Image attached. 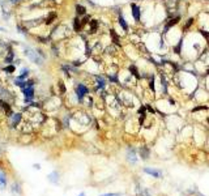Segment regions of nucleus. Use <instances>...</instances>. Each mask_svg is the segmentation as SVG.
I'll return each mask as SVG.
<instances>
[{
    "label": "nucleus",
    "instance_id": "1",
    "mask_svg": "<svg viewBox=\"0 0 209 196\" xmlns=\"http://www.w3.org/2000/svg\"><path fill=\"white\" fill-rule=\"evenodd\" d=\"M88 92H89L88 88H86L85 85H82V84H78V85L76 86V94H77V97H78L80 101H82V98L88 94Z\"/></svg>",
    "mask_w": 209,
    "mask_h": 196
},
{
    "label": "nucleus",
    "instance_id": "2",
    "mask_svg": "<svg viewBox=\"0 0 209 196\" xmlns=\"http://www.w3.org/2000/svg\"><path fill=\"white\" fill-rule=\"evenodd\" d=\"M26 55L29 56V59L30 60H33L34 63H37V64H42V59L34 52V51H31V50H28L26 51Z\"/></svg>",
    "mask_w": 209,
    "mask_h": 196
},
{
    "label": "nucleus",
    "instance_id": "3",
    "mask_svg": "<svg viewBox=\"0 0 209 196\" xmlns=\"http://www.w3.org/2000/svg\"><path fill=\"white\" fill-rule=\"evenodd\" d=\"M131 8H132V14H133V18L136 20V21H140V18H141V12H140L139 5L132 4V5H131Z\"/></svg>",
    "mask_w": 209,
    "mask_h": 196
},
{
    "label": "nucleus",
    "instance_id": "4",
    "mask_svg": "<svg viewBox=\"0 0 209 196\" xmlns=\"http://www.w3.org/2000/svg\"><path fill=\"white\" fill-rule=\"evenodd\" d=\"M179 20H180V17L179 16H176V17H174V18H170L169 21L166 22V26H165V33L169 30V28H171V26H174V25H176L178 22H179Z\"/></svg>",
    "mask_w": 209,
    "mask_h": 196
},
{
    "label": "nucleus",
    "instance_id": "5",
    "mask_svg": "<svg viewBox=\"0 0 209 196\" xmlns=\"http://www.w3.org/2000/svg\"><path fill=\"white\" fill-rule=\"evenodd\" d=\"M22 92H24V95L26 97V101H29L30 98H33V95H34L33 86H25V88L22 89Z\"/></svg>",
    "mask_w": 209,
    "mask_h": 196
},
{
    "label": "nucleus",
    "instance_id": "6",
    "mask_svg": "<svg viewBox=\"0 0 209 196\" xmlns=\"http://www.w3.org/2000/svg\"><path fill=\"white\" fill-rule=\"evenodd\" d=\"M95 80H97V89H103L104 86H106V80H104V77L95 76Z\"/></svg>",
    "mask_w": 209,
    "mask_h": 196
},
{
    "label": "nucleus",
    "instance_id": "7",
    "mask_svg": "<svg viewBox=\"0 0 209 196\" xmlns=\"http://www.w3.org/2000/svg\"><path fill=\"white\" fill-rule=\"evenodd\" d=\"M5 186H7V176H5V174L3 173V170L0 169V188L4 190Z\"/></svg>",
    "mask_w": 209,
    "mask_h": 196
},
{
    "label": "nucleus",
    "instance_id": "8",
    "mask_svg": "<svg viewBox=\"0 0 209 196\" xmlns=\"http://www.w3.org/2000/svg\"><path fill=\"white\" fill-rule=\"evenodd\" d=\"M139 153H140V156H141V158H142V160H146V158L149 157V154H150L149 149H148V148H145V146L140 148V149H139Z\"/></svg>",
    "mask_w": 209,
    "mask_h": 196
},
{
    "label": "nucleus",
    "instance_id": "9",
    "mask_svg": "<svg viewBox=\"0 0 209 196\" xmlns=\"http://www.w3.org/2000/svg\"><path fill=\"white\" fill-rule=\"evenodd\" d=\"M144 171H145L146 174L153 175L154 178H159V176H161V171H158V170H153V169H148V167H145Z\"/></svg>",
    "mask_w": 209,
    "mask_h": 196
},
{
    "label": "nucleus",
    "instance_id": "10",
    "mask_svg": "<svg viewBox=\"0 0 209 196\" xmlns=\"http://www.w3.org/2000/svg\"><path fill=\"white\" fill-rule=\"evenodd\" d=\"M118 20H119V24H120V26H122V28H123L125 31H127V30H128V25H127V22H125V20H124V17L122 16V13H120V12H119V18H118Z\"/></svg>",
    "mask_w": 209,
    "mask_h": 196
},
{
    "label": "nucleus",
    "instance_id": "11",
    "mask_svg": "<svg viewBox=\"0 0 209 196\" xmlns=\"http://www.w3.org/2000/svg\"><path fill=\"white\" fill-rule=\"evenodd\" d=\"M127 158L131 161V162H136L137 161V158H136V152L133 150V149H130V152H128V157H127Z\"/></svg>",
    "mask_w": 209,
    "mask_h": 196
},
{
    "label": "nucleus",
    "instance_id": "12",
    "mask_svg": "<svg viewBox=\"0 0 209 196\" xmlns=\"http://www.w3.org/2000/svg\"><path fill=\"white\" fill-rule=\"evenodd\" d=\"M58 176H59V174L56 173V171H54V173H51V174H49V176L47 178L51 181V182H54V183H58Z\"/></svg>",
    "mask_w": 209,
    "mask_h": 196
},
{
    "label": "nucleus",
    "instance_id": "13",
    "mask_svg": "<svg viewBox=\"0 0 209 196\" xmlns=\"http://www.w3.org/2000/svg\"><path fill=\"white\" fill-rule=\"evenodd\" d=\"M20 120H21V114H14V115H12V123H13V126H17Z\"/></svg>",
    "mask_w": 209,
    "mask_h": 196
},
{
    "label": "nucleus",
    "instance_id": "14",
    "mask_svg": "<svg viewBox=\"0 0 209 196\" xmlns=\"http://www.w3.org/2000/svg\"><path fill=\"white\" fill-rule=\"evenodd\" d=\"M110 34H111V38H112V42L115 43V45H119V37L116 35V33H115V30H110Z\"/></svg>",
    "mask_w": 209,
    "mask_h": 196
},
{
    "label": "nucleus",
    "instance_id": "15",
    "mask_svg": "<svg viewBox=\"0 0 209 196\" xmlns=\"http://www.w3.org/2000/svg\"><path fill=\"white\" fill-rule=\"evenodd\" d=\"M128 69L132 72V75L135 76V77H140V73H139V71H137V68L133 66V64H131L130 67H128Z\"/></svg>",
    "mask_w": 209,
    "mask_h": 196
},
{
    "label": "nucleus",
    "instance_id": "16",
    "mask_svg": "<svg viewBox=\"0 0 209 196\" xmlns=\"http://www.w3.org/2000/svg\"><path fill=\"white\" fill-rule=\"evenodd\" d=\"M182 46H183V41L180 39V41L178 42V45L174 47V52H175V54H180V51H182Z\"/></svg>",
    "mask_w": 209,
    "mask_h": 196
},
{
    "label": "nucleus",
    "instance_id": "17",
    "mask_svg": "<svg viewBox=\"0 0 209 196\" xmlns=\"http://www.w3.org/2000/svg\"><path fill=\"white\" fill-rule=\"evenodd\" d=\"M73 28H75L76 31H80V29H81V24H80V20H78V18H75V21H73Z\"/></svg>",
    "mask_w": 209,
    "mask_h": 196
},
{
    "label": "nucleus",
    "instance_id": "18",
    "mask_svg": "<svg viewBox=\"0 0 209 196\" xmlns=\"http://www.w3.org/2000/svg\"><path fill=\"white\" fill-rule=\"evenodd\" d=\"M76 11H77L78 14H85V11H86V9L84 8L82 5H78V4H77V5H76Z\"/></svg>",
    "mask_w": 209,
    "mask_h": 196
},
{
    "label": "nucleus",
    "instance_id": "19",
    "mask_svg": "<svg viewBox=\"0 0 209 196\" xmlns=\"http://www.w3.org/2000/svg\"><path fill=\"white\" fill-rule=\"evenodd\" d=\"M90 25H92V33H94V30L98 28V21L97 20H93V21L90 22Z\"/></svg>",
    "mask_w": 209,
    "mask_h": 196
},
{
    "label": "nucleus",
    "instance_id": "20",
    "mask_svg": "<svg viewBox=\"0 0 209 196\" xmlns=\"http://www.w3.org/2000/svg\"><path fill=\"white\" fill-rule=\"evenodd\" d=\"M12 59H13V52L11 51V52L8 54V56H7V59H5V63H8V64H11V63H12Z\"/></svg>",
    "mask_w": 209,
    "mask_h": 196
},
{
    "label": "nucleus",
    "instance_id": "21",
    "mask_svg": "<svg viewBox=\"0 0 209 196\" xmlns=\"http://www.w3.org/2000/svg\"><path fill=\"white\" fill-rule=\"evenodd\" d=\"M12 191H14V192H21L18 183H13V184H12Z\"/></svg>",
    "mask_w": 209,
    "mask_h": 196
},
{
    "label": "nucleus",
    "instance_id": "22",
    "mask_svg": "<svg viewBox=\"0 0 209 196\" xmlns=\"http://www.w3.org/2000/svg\"><path fill=\"white\" fill-rule=\"evenodd\" d=\"M149 86H150L152 92L154 93V92H156V89H154V77H153V76L150 77V83H149Z\"/></svg>",
    "mask_w": 209,
    "mask_h": 196
},
{
    "label": "nucleus",
    "instance_id": "23",
    "mask_svg": "<svg viewBox=\"0 0 209 196\" xmlns=\"http://www.w3.org/2000/svg\"><path fill=\"white\" fill-rule=\"evenodd\" d=\"M192 22H194V18H190V20H188V21H187V24L184 25V30H187L188 28H190V26L192 25Z\"/></svg>",
    "mask_w": 209,
    "mask_h": 196
},
{
    "label": "nucleus",
    "instance_id": "24",
    "mask_svg": "<svg viewBox=\"0 0 209 196\" xmlns=\"http://www.w3.org/2000/svg\"><path fill=\"white\" fill-rule=\"evenodd\" d=\"M4 71H5V72H8V73H12V72L14 71V67H13V66H8V67H5V68H4Z\"/></svg>",
    "mask_w": 209,
    "mask_h": 196
},
{
    "label": "nucleus",
    "instance_id": "25",
    "mask_svg": "<svg viewBox=\"0 0 209 196\" xmlns=\"http://www.w3.org/2000/svg\"><path fill=\"white\" fill-rule=\"evenodd\" d=\"M109 78H110L111 81H114V83H118V76H116V75H115V76L110 75V76H109Z\"/></svg>",
    "mask_w": 209,
    "mask_h": 196
},
{
    "label": "nucleus",
    "instance_id": "26",
    "mask_svg": "<svg viewBox=\"0 0 209 196\" xmlns=\"http://www.w3.org/2000/svg\"><path fill=\"white\" fill-rule=\"evenodd\" d=\"M199 110H206V106H197L194 109V111H199Z\"/></svg>",
    "mask_w": 209,
    "mask_h": 196
},
{
    "label": "nucleus",
    "instance_id": "27",
    "mask_svg": "<svg viewBox=\"0 0 209 196\" xmlns=\"http://www.w3.org/2000/svg\"><path fill=\"white\" fill-rule=\"evenodd\" d=\"M200 33H201V34L204 35V38H206V39L209 38V33H208V31H205V30H201Z\"/></svg>",
    "mask_w": 209,
    "mask_h": 196
},
{
    "label": "nucleus",
    "instance_id": "28",
    "mask_svg": "<svg viewBox=\"0 0 209 196\" xmlns=\"http://www.w3.org/2000/svg\"><path fill=\"white\" fill-rule=\"evenodd\" d=\"M101 196H120V193H104V195H101Z\"/></svg>",
    "mask_w": 209,
    "mask_h": 196
},
{
    "label": "nucleus",
    "instance_id": "29",
    "mask_svg": "<svg viewBox=\"0 0 209 196\" xmlns=\"http://www.w3.org/2000/svg\"><path fill=\"white\" fill-rule=\"evenodd\" d=\"M78 196H85V193H84V192H81V193H80Z\"/></svg>",
    "mask_w": 209,
    "mask_h": 196
},
{
    "label": "nucleus",
    "instance_id": "30",
    "mask_svg": "<svg viewBox=\"0 0 209 196\" xmlns=\"http://www.w3.org/2000/svg\"><path fill=\"white\" fill-rule=\"evenodd\" d=\"M11 2H13V3H16V2H18V0H11Z\"/></svg>",
    "mask_w": 209,
    "mask_h": 196
}]
</instances>
